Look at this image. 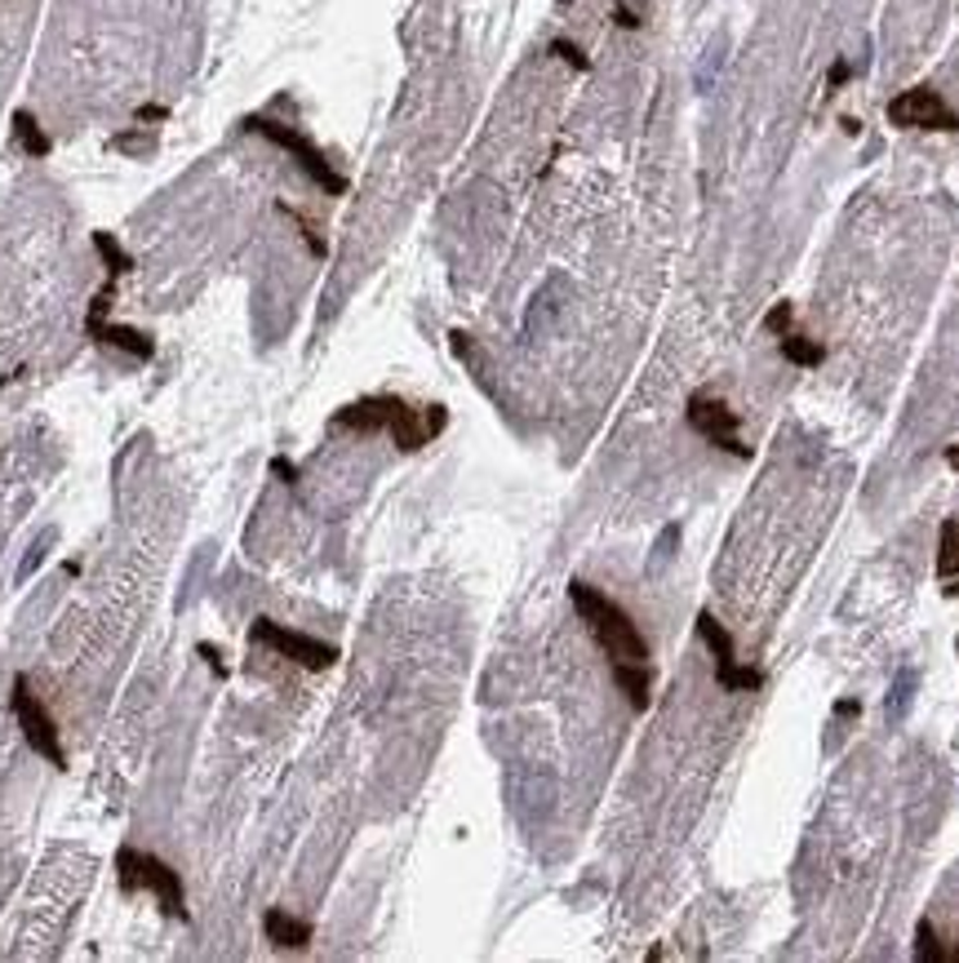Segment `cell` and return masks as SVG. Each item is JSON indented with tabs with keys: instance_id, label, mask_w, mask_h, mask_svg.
I'll return each instance as SVG.
<instances>
[{
	"instance_id": "cell-4",
	"label": "cell",
	"mask_w": 959,
	"mask_h": 963,
	"mask_svg": "<svg viewBox=\"0 0 959 963\" xmlns=\"http://www.w3.org/2000/svg\"><path fill=\"white\" fill-rule=\"evenodd\" d=\"M249 640L262 644V649H271V653L285 657V662H294V666H303V670H329V666L338 662V649H333V644H324V640H316V635H303V631H289V627H281V622H271V617H258V622L249 627Z\"/></svg>"
},
{
	"instance_id": "cell-3",
	"label": "cell",
	"mask_w": 959,
	"mask_h": 963,
	"mask_svg": "<svg viewBox=\"0 0 959 963\" xmlns=\"http://www.w3.org/2000/svg\"><path fill=\"white\" fill-rule=\"evenodd\" d=\"M116 875H120V888L125 892H152L156 897V906L165 911V915H174V919H191V911H187V892H182V879H178V870L169 866V861H161V857H152V853H143V848H120L116 853Z\"/></svg>"
},
{
	"instance_id": "cell-7",
	"label": "cell",
	"mask_w": 959,
	"mask_h": 963,
	"mask_svg": "<svg viewBox=\"0 0 959 963\" xmlns=\"http://www.w3.org/2000/svg\"><path fill=\"white\" fill-rule=\"evenodd\" d=\"M14 715H19V728H23V737H27V746L40 754L45 764H54V769H62L67 764V754H62V741H58V724H54V715L40 706V698L32 693V683L19 675L14 679Z\"/></svg>"
},
{
	"instance_id": "cell-12",
	"label": "cell",
	"mask_w": 959,
	"mask_h": 963,
	"mask_svg": "<svg viewBox=\"0 0 959 963\" xmlns=\"http://www.w3.org/2000/svg\"><path fill=\"white\" fill-rule=\"evenodd\" d=\"M937 578L955 582L946 586V595H959V520H946L937 533Z\"/></svg>"
},
{
	"instance_id": "cell-14",
	"label": "cell",
	"mask_w": 959,
	"mask_h": 963,
	"mask_svg": "<svg viewBox=\"0 0 959 963\" xmlns=\"http://www.w3.org/2000/svg\"><path fill=\"white\" fill-rule=\"evenodd\" d=\"M915 959H924V963H959V950H946L942 937L933 932V924H920L915 928Z\"/></svg>"
},
{
	"instance_id": "cell-2",
	"label": "cell",
	"mask_w": 959,
	"mask_h": 963,
	"mask_svg": "<svg viewBox=\"0 0 959 963\" xmlns=\"http://www.w3.org/2000/svg\"><path fill=\"white\" fill-rule=\"evenodd\" d=\"M333 427L342 431H360V436H378L387 431L404 453H414L423 444H431L445 427H449V413L445 404H404L400 395H365L356 404H342L333 413Z\"/></svg>"
},
{
	"instance_id": "cell-22",
	"label": "cell",
	"mask_w": 959,
	"mask_h": 963,
	"mask_svg": "<svg viewBox=\"0 0 959 963\" xmlns=\"http://www.w3.org/2000/svg\"><path fill=\"white\" fill-rule=\"evenodd\" d=\"M200 657H210V666H214L218 675H227V666L218 662V649H214V644H200Z\"/></svg>"
},
{
	"instance_id": "cell-17",
	"label": "cell",
	"mask_w": 959,
	"mask_h": 963,
	"mask_svg": "<svg viewBox=\"0 0 959 963\" xmlns=\"http://www.w3.org/2000/svg\"><path fill=\"white\" fill-rule=\"evenodd\" d=\"M791 316H795L791 302H778V307L765 316V329H769V333H786V329H791Z\"/></svg>"
},
{
	"instance_id": "cell-23",
	"label": "cell",
	"mask_w": 959,
	"mask_h": 963,
	"mask_svg": "<svg viewBox=\"0 0 959 963\" xmlns=\"http://www.w3.org/2000/svg\"><path fill=\"white\" fill-rule=\"evenodd\" d=\"M613 19H618V27H640V19H636L631 10H618V14H613Z\"/></svg>"
},
{
	"instance_id": "cell-15",
	"label": "cell",
	"mask_w": 959,
	"mask_h": 963,
	"mask_svg": "<svg viewBox=\"0 0 959 963\" xmlns=\"http://www.w3.org/2000/svg\"><path fill=\"white\" fill-rule=\"evenodd\" d=\"M14 133L23 138V147H27L32 156H49V138L40 133V124H36L32 111H14Z\"/></svg>"
},
{
	"instance_id": "cell-6",
	"label": "cell",
	"mask_w": 959,
	"mask_h": 963,
	"mask_svg": "<svg viewBox=\"0 0 959 963\" xmlns=\"http://www.w3.org/2000/svg\"><path fill=\"white\" fill-rule=\"evenodd\" d=\"M249 129H258L262 138H271L276 147H285L294 160H298V169L316 182V187H324L329 195H347V178H342L324 156H320V147H311L303 133H294V129H285V124H276V120H262V116H253V120H245Z\"/></svg>"
},
{
	"instance_id": "cell-19",
	"label": "cell",
	"mask_w": 959,
	"mask_h": 963,
	"mask_svg": "<svg viewBox=\"0 0 959 963\" xmlns=\"http://www.w3.org/2000/svg\"><path fill=\"white\" fill-rule=\"evenodd\" d=\"M552 49H556V54H560L565 62H573V67H578V72H587V67H591V62H587V54H582L578 45H569V40H556Z\"/></svg>"
},
{
	"instance_id": "cell-24",
	"label": "cell",
	"mask_w": 959,
	"mask_h": 963,
	"mask_svg": "<svg viewBox=\"0 0 959 963\" xmlns=\"http://www.w3.org/2000/svg\"><path fill=\"white\" fill-rule=\"evenodd\" d=\"M857 711H862L857 702H836V715H857Z\"/></svg>"
},
{
	"instance_id": "cell-9",
	"label": "cell",
	"mask_w": 959,
	"mask_h": 963,
	"mask_svg": "<svg viewBox=\"0 0 959 963\" xmlns=\"http://www.w3.org/2000/svg\"><path fill=\"white\" fill-rule=\"evenodd\" d=\"M684 418H689V427H694L707 444H715V449H724V453H733V457H750V449H746L742 436H737V413H733L724 400H715V395H689Z\"/></svg>"
},
{
	"instance_id": "cell-11",
	"label": "cell",
	"mask_w": 959,
	"mask_h": 963,
	"mask_svg": "<svg viewBox=\"0 0 959 963\" xmlns=\"http://www.w3.org/2000/svg\"><path fill=\"white\" fill-rule=\"evenodd\" d=\"M262 932H267L271 946H281V950H307L311 946V924L289 915V911H267L262 915Z\"/></svg>"
},
{
	"instance_id": "cell-18",
	"label": "cell",
	"mask_w": 959,
	"mask_h": 963,
	"mask_svg": "<svg viewBox=\"0 0 959 963\" xmlns=\"http://www.w3.org/2000/svg\"><path fill=\"white\" fill-rule=\"evenodd\" d=\"M911 688H915V675H902V679H898V688H893L898 698H888V711H893V715H902V706L911 702Z\"/></svg>"
},
{
	"instance_id": "cell-21",
	"label": "cell",
	"mask_w": 959,
	"mask_h": 963,
	"mask_svg": "<svg viewBox=\"0 0 959 963\" xmlns=\"http://www.w3.org/2000/svg\"><path fill=\"white\" fill-rule=\"evenodd\" d=\"M271 471H276V475L285 479V485H298V466H294L289 457H276V462H271Z\"/></svg>"
},
{
	"instance_id": "cell-25",
	"label": "cell",
	"mask_w": 959,
	"mask_h": 963,
	"mask_svg": "<svg viewBox=\"0 0 959 963\" xmlns=\"http://www.w3.org/2000/svg\"><path fill=\"white\" fill-rule=\"evenodd\" d=\"M955 649H959V644H955Z\"/></svg>"
},
{
	"instance_id": "cell-20",
	"label": "cell",
	"mask_w": 959,
	"mask_h": 963,
	"mask_svg": "<svg viewBox=\"0 0 959 963\" xmlns=\"http://www.w3.org/2000/svg\"><path fill=\"white\" fill-rule=\"evenodd\" d=\"M849 76H853L849 58H836V62H831V76H827V85H831V90H840V85H849Z\"/></svg>"
},
{
	"instance_id": "cell-13",
	"label": "cell",
	"mask_w": 959,
	"mask_h": 963,
	"mask_svg": "<svg viewBox=\"0 0 959 963\" xmlns=\"http://www.w3.org/2000/svg\"><path fill=\"white\" fill-rule=\"evenodd\" d=\"M782 356L791 360V365H800V369H817L821 360H827V352H821V342H813V337H804V333H782Z\"/></svg>"
},
{
	"instance_id": "cell-16",
	"label": "cell",
	"mask_w": 959,
	"mask_h": 963,
	"mask_svg": "<svg viewBox=\"0 0 959 963\" xmlns=\"http://www.w3.org/2000/svg\"><path fill=\"white\" fill-rule=\"evenodd\" d=\"M94 245H98V253L107 258V271H111V281H116L120 271H129V266H133V262H129V258L120 253V245H116V240H111L107 231H98V236H94Z\"/></svg>"
},
{
	"instance_id": "cell-1",
	"label": "cell",
	"mask_w": 959,
	"mask_h": 963,
	"mask_svg": "<svg viewBox=\"0 0 959 963\" xmlns=\"http://www.w3.org/2000/svg\"><path fill=\"white\" fill-rule=\"evenodd\" d=\"M569 599L587 622L591 640L600 644V653L608 657L613 679H618L627 702L636 711H644L649 706V644H644L640 627L631 622V613L618 599H608L604 591H595L591 582H569Z\"/></svg>"
},
{
	"instance_id": "cell-10",
	"label": "cell",
	"mask_w": 959,
	"mask_h": 963,
	"mask_svg": "<svg viewBox=\"0 0 959 963\" xmlns=\"http://www.w3.org/2000/svg\"><path fill=\"white\" fill-rule=\"evenodd\" d=\"M90 337H94V342H107V347H116V352H125V356H133V360H152V356H156V342H152L147 333H139V329H129V324L90 320Z\"/></svg>"
},
{
	"instance_id": "cell-5",
	"label": "cell",
	"mask_w": 959,
	"mask_h": 963,
	"mask_svg": "<svg viewBox=\"0 0 959 963\" xmlns=\"http://www.w3.org/2000/svg\"><path fill=\"white\" fill-rule=\"evenodd\" d=\"M888 124L898 129H928V133H955L959 111L933 90V85H911L888 103Z\"/></svg>"
},
{
	"instance_id": "cell-8",
	"label": "cell",
	"mask_w": 959,
	"mask_h": 963,
	"mask_svg": "<svg viewBox=\"0 0 959 963\" xmlns=\"http://www.w3.org/2000/svg\"><path fill=\"white\" fill-rule=\"evenodd\" d=\"M698 635H702V644H707L711 657H715V683L724 688V693H756V688L765 683V675H760L756 666H737L733 635L715 622L711 613H698Z\"/></svg>"
}]
</instances>
